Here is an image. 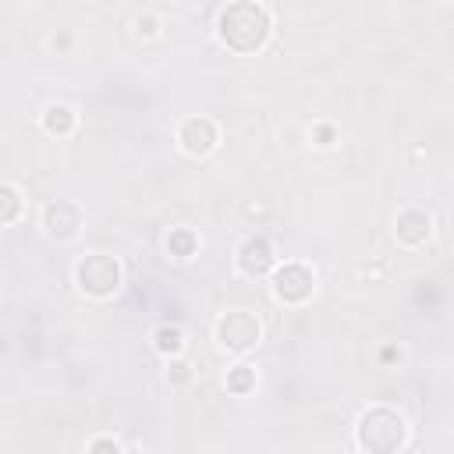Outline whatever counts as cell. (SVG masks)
I'll use <instances>...</instances> for the list:
<instances>
[{"instance_id": "cell-1", "label": "cell", "mask_w": 454, "mask_h": 454, "mask_svg": "<svg viewBox=\"0 0 454 454\" xmlns=\"http://www.w3.org/2000/svg\"><path fill=\"white\" fill-rule=\"evenodd\" d=\"M220 35H223V43L231 50H241V53L262 46L266 35H270V14H266V7L248 4V0L245 4H231L220 14Z\"/></svg>"}, {"instance_id": "cell-2", "label": "cell", "mask_w": 454, "mask_h": 454, "mask_svg": "<svg viewBox=\"0 0 454 454\" xmlns=\"http://www.w3.org/2000/svg\"><path fill=\"white\" fill-rule=\"evenodd\" d=\"M404 436H408V426L390 408H372L358 422V443L369 454H394V450H401Z\"/></svg>"}, {"instance_id": "cell-3", "label": "cell", "mask_w": 454, "mask_h": 454, "mask_svg": "<svg viewBox=\"0 0 454 454\" xmlns=\"http://www.w3.org/2000/svg\"><path fill=\"white\" fill-rule=\"evenodd\" d=\"M74 277H78V287H82L85 294L103 298V294H114V291H117V284H121V266H117L114 255L92 252V255H85V259L78 262Z\"/></svg>"}, {"instance_id": "cell-4", "label": "cell", "mask_w": 454, "mask_h": 454, "mask_svg": "<svg viewBox=\"0 0 454 454\" xmlns=\"http://www.w3.org/2000/svg\"><path fill=\"white\" fill-rule=\"evenodd\" d=\"M216 340H220L223 348H231V351H245V348H252V344L259 340V319H255L252 312L234 309V312L220 316V323H216Z\"/></svg>"}, {"instance_id": "cell-5", "label": "cell", "mask_w": 454, "mask_h": 454, "mask_svg": "<svg viewBox=\"0 0 454 454\" xmlns=\"http://www.w3.org/2000/svg\"><path fill=\"white\" fill-rule=\"evenodd\" d=\"M273 291H277V298H284V301H305V298L312 294V273H309L305 266H298V262H287V266L277 270Z\"/></svg>"}, {"instance_id": "cell-6", "label": "cell", "mask_w": 454, "mask_h": 454, "mask_svg": "<svg viewBox=\"0 0 454 454\" xmlns=\"http://www.w3.org/2000/svg\"><path fill=\"white\" fill-rule=\"evenodd\" d=\"M181 145H184V153H192V156H202V153H209L213 145H216V128H213V121H206V117H188L184 124H181Z\"/></svg>"}, {"instance_id": "cell-7", "label": "cell", "mask_w": 454, "mask_h": 454, "mask_svg": "<svg viewBox=\"0 0 454 454\" xmlns=\"http://www.w3.org/2000/svg\"><path fill=\"white\" fill-rule=\"evenodd\" d=\"M78 223H82V213H78L71 202H64V199L50 202V206L43 209V227H46L53 238H71V234L78 231Z\"/></svg>"}, {"instance_id": "cell-8", "label": "cell", "mask_w": 454, "mask_h": 454, "mask_svg": "<svg viewBox=\"0 0 454 454\" xmlns=\"http://www.w3.org/2000/svg\"><path fill=\"white\" fill-rule=\"evenodd\" d=\"M238 266H241L248 277H262V273L273 266L270 245H266L262 238H248V241L241 245V252H238Z\"/></svg>"}, {"instance_id": "cell-9", "label": "cell", "mask_w": 454, "mask_h": 454, "mask_svg": "<svg viewBox=\"0 0 454 454\" xmlns=\"http://www.w3.org/2000/svg\"><path fill=\"white\" fill-rule=\"evenodd\" d=\"M429 238V216L422 209H404L397 216V241L404 245H422Z\"/></svg>"}, {"instance_id": "cell-10", "label": "cell", "mask_w": 454, "mask_h": 454, "mask_svg": "<svg viewBox=\"0 0 454 454\" xmlns=\"http://www.w3.org/2000/svg\"><path fill=\"white\" fill-rule=\"evenodd\" d=\"M71 124H74V117H71L67 106H50V110L43 114V128H46L50 135H64V131H71Z\"/></svg>"}, {"instance_id": "cell-11", "label": "cell", "mask_w": 454, "mask_h": 454, "mask_svg": "<svg viewBox=\"0 0 454 454\" xmlns=\"http://www.w3.org/2000/svg\"><path fill=\"white\" fill-rule=\"evenodd\" d=\"M252 387H255V369H252V365H234V369L227 372V390L245 394V390H252Z\"/></svg>"}, {"instance_id": "cell-12", "label": "cell", "mask_w": 454, "mask_h": 454, "mask_svg": "<svg viewBox=\"0 0 454 454\" xmlns=\"http://www.w3.org/2000/svg\"><path fill=\"white\" fill-rule=\"evenodd\" d=\"M181 344H184V337H181L177 326H160V330H156V351H163V355H177Z\"/></svg>"}, {"instance_id": "cell-13", "label": "cell", "mask_w": 454, "mask_h": 454, "mask_svg": "<svg viewBox=\"0 0 454 454\" xmlns=\"http://www.w3.org/2000/svg\"><path fill=\"white\" fill-rule=\"evenodd\" d=\"M167 248H170V255H192V252H195V234H192L188 227H181V231H170V238H167Z\"/></svg>"}, {"instance_id": "cell-14", "label": "cell", "mask_w": 454, "mask_h": 454, "mask_svg": "<svg viewBox=\"0 0 454 454\" xmlns=\"http://www.w3.org/2000/svg\"><path fill=\"white\" fill-rule=\"evenodd\" d=\"M18 206H21L18 192H14L11 184H4V188H0V220H4V223H11V220L18 216Z\"/></svg>"}, {"instance_id": "cell-15", "label": "cell", "mask_w": 454, "mask_h": 454, "mask_svg": "<svg viewBox=\"0 0 454 454\" xmlns=\"http://www.w3.org/2000/svg\"><path fill=\"white\" fill-rule=\"evenodd\" d=\"M89 454H121V447H117V443H114L110 436H99V440H92Z\"/></svg>"}, {"instance_id": "cell-16", "label": "cell", "mask_w": 454, "mask_h": 454, "mask_svg": "<svg viewBox=\"0 0 454 454\" xmlns=\"http://www.w3.org/2000/svg\"><path fill=\"white\" fill-rule=\"evenodd\" d=\"M170 369H174V372H170V376H174V380H177V383H184V380H188V365H184V362H174V365H170Z\"/></svg>"}, {"instance_id": "cell-17", "label": "cell", "mask_w": 454, "mask_h": 454, "mask_svg": "<svg viewBox=\"0 0 454 454\" xmlns=\"http://www.w3.org/2000/svg\"><path fill=\"white\" fill-rule=\"evenodd\" d=\"M316 138H319V142L326 145V142L333 138V128H326V124H323V128H316Z\"/></svg>"}]
</instances>
